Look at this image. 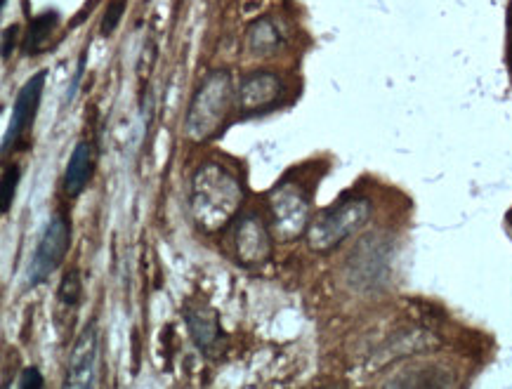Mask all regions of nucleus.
I'll return each mask as SVG.
<instances>
[{
  "mask_svg": "<svg viewBox=\"0 0 512 389\" xmlns=\"http://www.w3.org/2000/svg\"><path fill=\"white\" fill-rule=\"evenodd\" d=\"M246 38H248V50L260 57L272 55V52H277L281 45H284V34H281L277 19L272 17H260L258 22L248 26Z\"/></svg>",
  "mask_w": 512,
  "mask_h": 389,
  "instance_id": "nucleus-13",
  "label": "nucleus"
},
{
  "mask_svg": "<svg viewBox=\"0 0 512 389\" xmlns=\"http://www.w3.org/2000/svg\"><path fill=\"white\" fill-rule=\"evenodd\" d=\"M97 368H100V331L93 321L78 335L74 349L69 356V371L64 387L88 389L97 385Z\"/></svg>",
  "mask_w": 512,
  "mask_h": 389,
  "instance_id": "nucleus-6",
  "label": "nucleus"
},
{
  "mask_svg": "<svg viewBox=\"0 0 512 389\" xmlns=\"http://www.w3.org/2000/svg\"><path fill=\"white\" fill-rule=\"evenodd\" d=\"M17 38H19V26L17 24H12L3 31V59H10L12 50H15V45H17Z\"/></svg>",
  "mask_w": 512,
  "mask_h": 389,
  "instance_id": "nucleus-19",
  "label": "nucleus"
},
{
  "mask_svg": "<svg viewBox=\"0 0 512 389\" xmlns=\"http://www.w3.org/2000/svg\"><path fill=\"white\" fill-rule=\"evenodd\" d=\"M267 208L272 215V229L281 241H293L310 227V199L298 184L281 182L269 191Z\"/></svg>",
  "mask_w": 512,
  "mask_h": 389,
  "instance_id": "nucleus-4",
  "label": "nucleus"
},
{
  "mask_svg": "<svg viewBox=\"0 0 512 389\" xmlns=\"http://www.w3.org/2000/svg\"><path fill=\"white\" fill-rule=\"evenodd\" d=\"M19 387L22 389H41L43 387V378L41 373H38V368H26L22 373V380H19Z\"/></svg>",
  "mask_w": 512,
  "mask_h": 389,
  "instance_id": "nucleus-20",
  "label": "nucleus"
},
{
  "mask_svg": "<svg viewBox=\"0 0 512 389\" xmlns=\"http://www.w3.org/2000/svg\"><path fill=\"white\" fill-rule=\"evenodd\" d=\"M57 24H59L57 10H48V12H43V15L31 19L29 31H26V38L22 45L26 55L29 57L41 55V50L50 43V36H52V31L57 29Z\"/></svg>",
  "mask_w": 512,
  "mask_h": 389,
  "instance_id": "nucleus-14",
  "label": "nucleus"
},
{
  "mask_svg": "<svg viewBox=\"0 0 512 389\" xmlns=\"http://www.w3.org/2000/svg\"><path fill=\"white\" fill-rule=\"evenodd\" d=\"M371 201L364 196H350V199L338 201L336 206L321 210L307 227V246L314 253H328L338 248L340 243L350 239L371 220Z\"/></svg>",
  "mask_w": 512,
  "mask_h": 389,
  "instance_id": "nucleus-3",
  "label": "nucleus"
},
{
  "mask_svg": "<svg viewBox=\"0 0 512 389\" xmlns=\"http://www.w3.org/2000/svg\"><path fill=\"white\" fill-rule=\"evenodd\" d=\"M185 321L189 328V335L196 342L199 349H210L215 340H218L220 333V323H218V314L213 312L208 305H187L185 307Z\"/></svg>",
  "mask_w": 512,
  "mask_h": 389,
  "instance_id": "nucleus-12",
  "label": "nucleus"
},
{
  "mask_svg": "<svg viewBox=\"0 0 512 389\" xmlns=\"http://www.w3.org/2000/svg\"><path fill=\"white\" fill-rule=\"evenodd\" d=\"M5 5H8V0H3V8H5Z\"/></svg>",
  "mask_w": 512,
  "mask_h": 389,
  "instance_id": "nucleus-22",
  "label": "nucleus"
},
{
  "mask_svg": "<svg viewBox=\"0 0 512 389\" xmlns=\"http://www.w3.org/2000/svg\"><path fill=\"white\" fill-rule=\"evenodd\" d=\"M234 248L241 265L258 267L272 257V236L265 220L258 213H246L239 217L234 232Z\"/></svg>",
  "mask_w": 512,
  "mask_h": 389,
  "instance_id": "nucleus-7",
  "label": "nucleus"
},
{
  "mask_svg": "<svg viewBox=\"0 0 512 389\" xmlns=\"http://www.w3.org/2000/svg\"><path fill=\"white\" fill-rule=\"evenodd\" d=\"M71 246V232L69 224L62 215H55L45 224L41 241H38L36 253L31 257L29 265V286H41L55 269L62 265L64 255Z\"/></svg>",
  "mask_w": 512,
  "mask_h": 389,
  "instance_id": "nucleus-5",
  "label": "nucleus"
},
{
  "mask_svg": "<svg viewBox=\"0 0 512 389\" xmlns=\"http://www.w3.org/2000/svg\"><path fill=\"white\" fill-rule=\"evenodd\" d=\"M90 175H93V144L83 140L71 151L67 173H64V191H67L69 199H76V196L83 194V189L88 187Z\"/></svg>",
  "mask_w": 512,
  "mask_h": 389,
  "instance_id": "nucleus-11",
  "label": "nucleus"
},
{
  "mask_svg": "<svg viewBox=\"0 0 512 389\" xmlns=\"http://www.w3.org/2000/svg\"><path fill=\"white\" fill-rule=\"evenodd\" d=\"M126 8H128V0H109L107 15H104L102 26H100V34L102 36L114 34L116 26L121 24V17L126 15Z\"/></svg>",
  "mask_w": 512,
  "mask_h": 389,
  "instance_id": "nucleus-17",
  "label": "nucleus"
},
{
  "mask_svg": "<svg viewBox=\"0 0 512 389\" xmlns=\"http://www.w3.org/2000/svg\"><path fill=\"white\" fill-rule=\"evenodd\" d=\"M59 298H62L64 305H78V300H81V279H78V272L76 269H71V272L64 276L62 286H59Z\"/></svg>",
  "mask_w": 512,
  "mask_h": 389,
  "instance_id": "nucleus-18",
  "label": "nucleus"
},
{
  "mask_svg": "<svg viewBox=\"0 0 512 389\" xmlns=\"http://www.w3.org/2000/svg\"><path fill=\"white\" fill-rule=\"evenodd\" d=\"M232 76L227 71H210L196 88L185 116V135L192 142H206L225 125L232 109Z\"/></svg>",
  "mask_w": 512,
  "mask_h": 389,
  "instance_id": "nucleus-2",
  "label": "nucleus"
},
{
  "mask_svg": "<svg viewBox=\"0 0 512 389\" xmlns=\"http://www.w3.org/2000/svg\"><path fill=\"white\" fill-rule=\"evenodd\" d=\"M45 78H48V74H45V71H38V74L31 76L29 81L22 85V90H19L15 107H12L8 130H5V137H3V156L10 154V149L19 142V137L24 135V130L34 123L38 104H41V97L45 90Z\"/></svg>",
  "mask_w": 512,
  "mask_h": 389,
  "instance_id": "nucleus-9",
  "label": "nucleus"
},
{
  "mask_svg": "<svg viewBox=\"0 0 512 389\" xmlns=\"http://www.w3.org/2000/svg\"><path fill=\"white\" fill-rule=\"evenodd\" d=\"M244 203V187L232 170L220 163H203L192 177L189 208L196 227L206 234L222 232Z\"/></svg>",
  "mask_w": 512,
  "mask_h": 389,
  "instance_id": "nucleus-1",
  "label": "nucleus"
},
{
  "mask_svg": "<svg viewBox=\"0 0 512 389\" xmlns=\"http://www.w3.org/2000/svg\"><path fill=\"white\" fill-rule=\"evenodd\" d=\"M85 59H88V50H85L83 55H81V59H78V69H76V74H74V81H71V85H69V95H67V100H71V97H74V92H76V88H78V83H81V78H83V69H85Z\"/></svg>",
  "mask_w": 512,
  "mask_h": 389,
  "instance_id": "nucleus-21",
  "label": "nucleus"
},
{
  "mask_svg": "<svg viewBox=\"0 0 512 389\" xmlns=\"http://www.w3.org/2000/svg\"><path fill=\"white\" fill-rule=\"evenodd\" d=\"M406 378H395V380H387V387H451L454 380L446 378L442 371L437 368H413V371L402 373Z\"/></svg>",
  "mask_w": 512,
  "mask_h": 389,
  "instance_id": "nucleus-15",
  "label": "nucleus"
},
{
  "mask_svg": "<svg viewBox=\"0 0 512 389\" xmlns=\"http://www.w3.org/2000/svg\"><path fill=\"white\" fill-rule=\"evenodd\" d=\"M383 239L378 236H369L354 248V253L350 255V274L347 279L354 283L357 288H373L378 283L385 281L387 276V248L380 243Z\"/></svg>",
  "mask_w": 512,
  "mask_h": 389,
  "instance_id": "nucleus-8",
  "label": "nucleus"
},
{
  "mask_svg": "<svg viewBox=\"0 0 512 389\" xmlns=\"http://www.w3.org/2000/svg\"><path fill=\"white\" fill-rule=\"evenodd\" d=\"M284 97V83L272 71H253L241 78L236 90V104L241 114H258L267 107H274Z\"/></svg>",
  "mask_w": 512,
  "mask_h": 389,
  "instance_id": "nucleus-10",
  "label": "nucleus"
},
{
  "mask_svg": "<svg viewBox=\"0 0 512 389\" xmlns=\"http://www.w3.org/2000/svg\"><path fill=\"white\" fill-rule=\"evenodd\" d=\"M19 177H22V170H19L17 166L5 168L3 187H0V208H3V213H10L12 201H15V191H17Z\"/></svg>",
  "mask_w": 512,
  "mask_h": 389,
  "instance_id": "nucleus-16",
  "label": "nucleus"
}]
</instances>
